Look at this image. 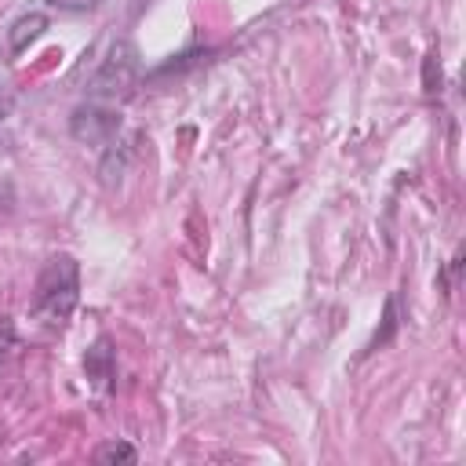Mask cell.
Here are the masks:
<instances>
[{
	"label": "cell",
	"mask_w": 466,
	"mask_h": 466,
	"mask_svg": "<svg viewBox=\"0 0 466 466\" xmlns=\"http://www.w3.org/2000/svg\"><path fill=\"white\" fill-rule=\"evenodd\" d=\"M397 299H386V313H382V331H375V339H371V346H368V353L371 350H379V346H386L390 339H393V331H397Z\"/></svg>",
	"instance_id": "7"
},
{
	"label": "cell",
	"mask_w": 466,
	"mask_h": 466,
	"mask_svg": "<svg viewBox=\"0 0 466 466\" xmlns=\"http://www.w3.org/2000/svg\"><path fill=\"white\" fill-rule=\"evenodd\" d=\"M11 109H15V98H11V91H7L4 84H0V120H4V116H7Z\"/></svg>",
	"instance_id": "10"
},
{
	"label": "cell",
	"mask_w": 466,
	"mask_h": 466,
	"mask_svg": "<svg viewBox=\"0 0 466 466\" xmlns=\"http://www.w3.org/2000/svg\"><path fill=\"white\" fill-rule=\"evenodd\" d=\"M44 29H47V18H44L40 11H29V15L15 18L11 29H7V51H11V58H18V55H22Z\"/></svg>",
	"instance_id": "4"
},
{
	"label": "cell",
	"mask_w": 466,
	"mask_h": 466,
	"mask_svg": "<svg viewBox=\"0 0 466 466\" xmlns=\"http://www.w3.org/2000/svg\"><path fill=\"white\" fill-rule=\"evenodd\" d=\"M11 350H15V324L7 317H0V364L7 360Z\"/></svg>",
	"instance_id": "9"
},
{
	"label": "cell",
	"mask_w": 466,
	"mask_h": 466,
	"mask_svg": "<svg viewBox=\"0 0 466 466\" xmlns=\"http://www.w3.org/2000/svg\"><path fill=\"white\" fill-rule=\"evenodd\" d=\"M95 459H98V462H116V459H120V462H135L138 451H135L131 444H124V441H109V444H98V448H95Z\"/></svg>",
	"instance_id": "6"
},
{
	"label": "cell",
	"mask_w": 466,
	"mask_h": 466,
	"mask_svg": "<svg viewBox=\"0 0 466 466\" xmlns=\"http://www.w3.org/2000/svg\"><path fill=\"white\" fill-rule=\"evenodd\" d=\"M51 11H62V15H84V11H95L102 0H44Z\"/></svg>",
	"instance_id": "8"
},
{
	"label": "cell",
	"mask_w": 466,
	"mask_h": 466,
	"mask_svg": "<svg viewBox=\"0 0 466 466\" xmlns=\"http://www.w3.org/2000/svg\"><path fill=\"white\" fill-rule=\"evenodd\" d=\"M138 73H142L138 47H135L131 40H113V44H109V51H106V58L98 62V69H95V76H91L87 91H91L95 98L124 95V91L138 80Z\"/></svg>",
	"instance_id": "2"
},
{
	"label": "cell",
	"mask_w": 466,
	"mask_h": 466,
	"mask_svg": "<svg viewBox=\"0 0 466 466\" xmlns=\"http://www.w3.org/2000/svg\"><path fill=\"white\" fill-rule=\"evenodd\" d=\"M69 135L87 146H109L120 135V113L109 106H98V102L76 106L69 116Z\"/></svg>",
	"instance_id": "3"
},
{
	"label": "cell",
	"mask_w": 466,
	"mask_h": 466,
	"mask_svg": "<svg viewBox=\"0 0 466 466\" xmlns=\"http://www.w3.org/2000/svg\"><path fill=\"white\" fill-rule=\"evenodd\" d=\"M80 302V266L73 255H55L44 262L36 284H33V299H29V309L36 320L51 324V328H62L69 320V313L76 309Z\"/></svg>",
	"instance_id": "1"
},
{
	"label": "cell",
	"mask_w": 466,
	"mask_h": 466,
	"mask_svg": "<svg viewBox=\"0 0 466 466\" xmlns=\"http://www.w3.org/2000/svg\"><path fill=\"white\" fill-rule=\"evenodd\" d=\"M84 371H87V379H91L95 386H109V379H113V346H109L106 335L87 350V357H84Z\"/></svg>",
	"instance_id": "5"
}]
</instances>
